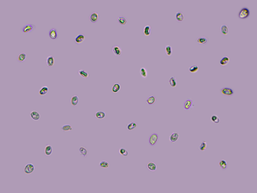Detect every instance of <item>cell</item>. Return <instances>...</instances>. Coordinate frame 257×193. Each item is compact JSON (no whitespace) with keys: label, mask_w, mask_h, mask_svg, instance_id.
<instances>
[{"label":"cell","mask_w":257,"mask_h":193,"mask_svg":"<svg viewBox=\"0 0 257 193\" xmlns=\"http://www.w3.org/2000/svg\"><path fill=\"white\" fill-rule=\"evenodd\" d=\"M121 86L118 83H115L113 86L112 88V91L113 92L116 93L119 92L120 90Z\"/></svg>","instance_id":"obj_28"},{"label":"cell","mask_w":257,"mask_h":193,"mask_svg":"<svg viewBox=\"0 0 257 193\" xmlns=\"http://www.w3.org/2000/svg\"><path fill=\"white\" fill-rule=\"evenodd\" d=\"M156 99L155 96H150L146 100V102L148 105H153L156 102Z\"/></svg>","instance_id":"obj_31"},{"label":"cell","mask_w":257,"mask_h":193,"mask_svg":"<svg viewBox=\"0 0 257 193\" xmlns=\"http://www.w3.org/2000/svg\"><path fill=\"white\" fill-rule=\"evenodd\" d=\"M165 51L167 56H170L172 55V49L171 46L168 45L166 46L165 48Z\"/></svg>","instance_id":"obj_38"},{"label":"cell","mask_w":257,"mask_h":193,"mask_svg":"<svg viewBox=\"0 0 257 193\" xmlns=\"http://www.w3.org/2000/svg\"><path fill=\"white\" fill-rule=\"evenodd\" d=\"M79 101L78 96L76 95L72 96L71 100V105L73 106H76L77 105Z\"/></svg>","instance_id":"obj_20"},{"label":"cell","mask_w":257,"mask_h":193,"mask_svg":"<svg viewBox=\"0 0 257 193\" xmlns=\"http://www.w3.org/2000/svg\"><path fill=\"white\" fill-rule=\"evenodd\" d=\"M61 130L64 132L71 131L73 130L72 126L70 124H66L63 125L61 128Z\"/></svg>","instance_id":"obj_33"},{"label":"cell","mask_w":257,"mask_h":193,"mask_svg":"<svg viewBox=\"0 0 257 193\" xmlns=\"http://www.w3.org/2000/svg\"><path fill=\"white\" fill-rule=\"evenodd\" d=\"M79 151L80 155L83 156L84 158H86L88 155V151L86 148L84 147H81L79 149Z\"/></svg>","instance_id":"obj_16"},{"label":"cell","mask_w":257,"mask_h":193,"mask_svg":"<svg viewBox=\"0 0 257 193\" xmlns=\"http://www.w3.org/2000/svg\"><path fill=\"white\" fill-rule=\"evenodd\" d=\"M137 126L136 123L131 122L128 123L127 125V129L130 131L133 130L136 128Z\"/></svg>","instance_id":"obj_30"},{"label":"cell","mask_w":257,"mask_h":193,"mask_svg":"<svg viewBox=\"0 0 257 193\" xmlns=\"http://www.w3.org/2000/svg\"><path fill=\"white\" fill-rule=\"evenodd\" d=\"M99 166L101 167L106 168L109 167V163L107 161L103 160L99 162Z\"/></svg>","instance_id":"obj_35"},{"label":"cell","mask_w":257,"mask_h":193,"mask_svg":"<svg viewBox=\"0 0 257 193\" xmlns=\"http://www.w3.org/2000/svg\"><path fill=\"white\" fill-rule=\"evenodd\" d=\"M159 136L156 133H152L149 136V142L150 145L154 146L156 145L158 141Z\"/></svg>","instance_id":"obj_5"},{"label":"cell","mask_w":257,"mask_h":193,"mask_svg":"<svg viewBox=\"0 0 257 193\" xmlns=\"http://www.w3.org/2000/svg\"><path fill=\"white\" fill-rule=\"evenodd\" d=\"M175 16L176 20L179 22L182 21L184 19V15L180 11H178L176 12Z\"/></svg>","instance_id":"obj_23"},{"label":"cell","mask_w":257,"mask_h":193,"mask_svg":"<svg viewBox=\"0 0 257 193\" xmlns=\"http://www.w3.org/2000/svg\"><path fill=\"white\" fill-rule=\"evenodd\" d=\"M53 151L52 147L49 144L46 145L44 149L45 155L47 156H50L52 154Z\"/></svg>","instance_id":"obj_12"},{"label":"cell","mask_w":257,"mask_h":193,"mask_svg":"<svg viewBox=\"0 0 257 193\" xmlns=\"http://www.w3.org/2000/svg\"><path fill=\"white\" fill-rule=\"evenodd\" d=\"M207 147V143L203 141L201 143L199 147V150L202 151H205L206 150Z\"/></svg>","instance_id":"obj_34"},{"label":"cell","mask_w":257,"mask_h":193,"mask_svg":"<svg viewBox=\"0 0 257 193\" xmlns=\"http://www.w3.org/2000/svg\"><path fill=\"white\" fill-rule=\"evenodd\" d=\"M117 20L118 23L121 25H125L127 23V21L126 19L123 16L119 17L117 18Z\"/></svg>","instance_id":"obj_40"},{"label":"cell","mask_w":257,"mask_h":193,"mask_svg":"<svg viewBox=\"0 0 257 193\" xmlns=\"http://www.w3.org/2000/svg\"><path fill=\"white\" fill-rule=\"evenodd\" d=\"M220 92L223 95L228 96H231L234 94L233 89L229 87H224L221 88Z\"/></svg>","instance_id":"obj_2"},{"label":"cell","mask_w":257,"mask_h":193,"mask_svg":"<svg viewBox=\"0 0 257 193\" xmlns=\"http://www.w3.org/2000/svg\"><path fill=\"white\" fill-rule=\"evenodd\" d=\"M144 34L147 36L149 35L151 33V27L149 25H146L144 26L143 29Z\"/></svg>","instance_id":"obj_22"},{"label":"cell","mask_w":257,"mask_h":193,"mask_svg":"<svg viewBox=\"0 0 257 193\" xmlns=\"http://www.w3.org/2000/svg\"><path fill=\"white\" fill-rule=\"evenodd\" d=\"M49 35L51 39H56L58 36L57 29L55 28H51L49 31Z\"/></svg>","instance_id":"obj_7"},{"label":"cell","mask_w":257,"mask_h":193,"mask_svg":"<svg viewBox=\"0 0 257 193\" xmlns=\"http://www.w3.org/2000/svg\"><path fill=\"white\" fill-rule=\"evenodd\" d=\"M30 116L33 120L35 121L39 120L40 117L39 113L35 111H33L31 113Z\"/></svg>","instance_id":"obj_14"},{"label":"cell","mask_w":257,"mask_h":193,"mask_svg":"<svg viewBox=\"0 0 257 193\" xmlns=\"http://www.w3.org/2000/svg\"><path fill=\"white\" fill-rule=\"evenodd\" d=\"M46 62L47 65L49 67L53 66L55 63V59L54 57L52 55L48 56L47 58Z\"/></svg>","instance_id":"obj_11"},{"label":"cell","mask_w":257,"mask_h":193,"mask_svg":"<svg viewBox=\"0 0 257 193\" xmlns=\"http://www.w3.org/2000/svg\"><path fill=\"white\" fill-rule=\"evenodd\" d=\"M179 137L178 133L176 132H173L170 136V141L171 143L175 142L178 140Z\"/></svg>","instance_id":"obj_10"},{"label":"cell","mask_w":257,"mask_h":193,"mask_svg":"<svg viewBox=\"0 0 257 193\" xmlns=\"http://www.w3.org/2000/svg\"><path fill=\"white\" fill-rule=\"evenodd\" d=\"M99 17V14L96 12H93L91 15L90 17V20L93 23L96 22L98 20Z\"/></svg>","instance_id":"obj_21"},{"label":"cell","mask_w":257,"mask_h":193,"mask_svg":"<svg viewBox=\"0 0 257 193\" xmlns=\"http://www.w3.org/2000/svg\"><path fill=\"white\" fill-rule=\"evenodd\" d=\"M26 55L24 53H20L18 56L17 60L20 62H24L26 58Z\"/></svg>","instance_id":"obj_27"},{"label":"cell","mask_w":257,"mask_h":193,"mask_svg":"<svg viewBox=\"0 0 257 193\" xmlns=\"http://www.w3.org/2000/svg\"><path fill=\"white\" fill-rule=\"evenodd\" d=\"M36 26L33 24H27L21 28V30L24 33H31L35 29Z\"/></svg>","instance_id":"obj_3"},{"label":"cell","mask_w":257,"mask_h":193,"mask_svg":"<svg viewBox=\"0 0 257 193\" xmlns=\"http://www.w3.org/2000/svg\"><path fill=\"white\" fill-rule=\"evenodd\" d=\"M221 33L224 35H226L228 34L229 29L228 26L224 24L222 25L220 28Z\"/></svg>","instance_id":"obj_24"},{"label":"cell","mask_w":257,"mask_h":193,"mask_svg":"<svg viewBox=\"0 0 257 193\" xmlns=\"http://www.w3.org/2000/svg\"><path fill=\"white\" fill-rule=\"evenodd\" d=\"M112 50L114 54L116 56H120L122 53V50L121 47L118 45H115L112 48Z\"/></svg>","instance_id":"obj_8"},{"label":"cell","mask_w":257,"mask_h":193,"mask_svg":"<svg viewBox=\"0 0 257 193\" xmlns=\"http://www.w3.org/2000/svg\"><path fill=\"white\" fill-rule=\"evenodd\" d=\"M194 106V103L191 99H188L183 104V108L186 111H189L193 109Z\"/></svg>","instance_id":"obj_4"},{"label":"cell","mask_w":257,"mask_h":193,"mask_svg":"<svg viewBox=\"0 0 257 193\" xmlns=\"http://www.w3.org/2000/svg\"><path fill=\"white\" fill-rule=\"evenodd\" d=\"M106 114L105 112L102 111H98L95 113V116L97 118L99 119H103L106 116Z\"/></svg>","instance_id":"obj_26"},{"label":"cell","mask_w":257,"mask_h":193,"mask_svg":"<svg viewBox=\"0 0 257 193\" xmlns=\"http://www.w3.org/2000/svg\"><path fill=\"white\" fill-rule=\"evenodd\" d=\"M49 90V88L47 86H43L40 89L39 92V94L41 96L45 95L48 93Z\"/></svg>","instance_id":"obj_19"},{"label":"cell","mask_w":257,"mask_h":193,"mask_svg":"<svg viewBox=\"0 0 257 193\" xmlns=\"http://www.w3.org/2000/svg\"><path fill=\"white\" fill-rule=\"evenodd\" d=\"M140 73L141 76L144 78H145L147 77L148 73L146 69L144 68H141L140 70Z\"/></svg>","instance_id":"obj_37"},{"label":"cell","mask_w":257,"mask_h":193,"mask_svg":"<svg viewBox=\"0 0 257 193\" xmlns=\"http://www.w3.org/2000/svg\"><path fill=\"white\" fill-rule=\"evenodd\" d=\"M218 165L223 170H225L227 167V162L223 159L219 161Z\"/></svg>","instance_id":"obj_25"},{"label":"cell","mask_w":257,"mask_h":193,"mask_svg":"<svg viewBox=\"0 0 257 193\" xmlns=\"http://www.w3.org/2000/svg\"><path fill=\"white\" fill-rule=\"evenodd\" d=\"M147 168L150 171L155 172L157 169V166L155 163L150 162L148 163L146 165Z\"/></svg>","instance_id":"obj_13"},{"label":"cell","mask_w":257,"mask_h":193,"mask_svg":"<svg viewBox=\"0 0 257 193\" xmlns=\"http://www.w3.org/2000/svg\"><path fill=\"white\" fill-rule=\"evenodd\" d=\"M208 40V38L207 37L202 36L199 37L197 39V42L199 44H204L207 43Z\"/></svg>","instance_id":"obj_18"},{"label":"cell","mask_w":257,"mask_h":193,"mask_svg":"<svg viewBox=\"0 0 257 193\" xmlns=\"http://www.w3.org/2000/svg\"><path fill=\"white\" fill-rule=\"evenodd\" d=\"M230 61V59L227 56L223 57L220 61V65L222 66H225L228 64Z\"/></svg>","instance_id":"obj_17"},{"label":"cell","mask_w":257,"mask_h":193,"mask_svg":"<svg viewBox=\"0 0 257 193\" xmlns=\"http://www.w3.org/2000/svg\"><path fill=\"white\" fill-rule=\"evenodd\" d=\"M169 83L170 86L173 88L176 87L177 84V80L174 77H172L169 80Z\"/></svg>","instance_id":"obj_29"},{"label":"cell","mask_w":257,"mask_h":193,"mask_svg":"<svg viewBox=\"0 0 257 193\" xmlns=\"http://www.w3.org/2000/svg\"><path fill=\"white\" fill-rule=\"evenodd\" d=\"M78 73L80 76L85 79L88 78L90 76L89 73L84 70H80L78 71Z\"/></svg>","instance_id":"obj_15"},{"label":"cell","mask_w":257,"mask_h":193,"mask_svg":"<svg viewBox=\"0 0 257 193\" xmlns=\"http://www.w3.org/2000/svg\"><path fill=\"white\" fill-rule=\"evenodd\" d=\"M250 14V11L247 7H244L240 10L238 14V17L240 19H244L248 18Z\"/></svg>","instance_id":"obj_1"},{"label":"cell","mask_w":257,"mask_h":193,"mask_svg":"<svg viewBox=\"0 0 257 193\" xmlns=\"http://www.w3.org/2000/svg\"><path fill=\"white\" fill-rule=\"evenodd\" d=\"M34 169L35 167L34 165L31 163H29L25 166L24 172L26 174H30L34 172Z\"/></svg>","instance_id":"obj_6"},{"label":"cell","mask_w":257,"mask_h":193,"mask_svg":"<svg viewBox=\"0 0 257 193\" xmlns=\"http://www.w3.org/2000/svg\"><path fill=\"white\" fill-rule=\"evenodd\" d=\"M199 68L198 66L196 65H192L190 67L189 69V71L192 73H195L199 71Z\"/></svg>","instance_id":"obj_36"},{"label":"cell","mask_w":257,"mask_h":193,"mask_svg":"<svg viewBox=\"0 0 257 193\" xmlns=\"http://www.w3.org/2000/svg\"><path fill=\"white\" fill-rule=\"evenodd\" d=\"M85 39V36L83 34H79L75 36V41L77 44H80L84 41Z\"/></svg>","instance_id":"obj_9"},{"label":"cell","mask_w":257,"mask_h":193,"mask_svg":"<svg viewBox=\"0 0 257 193\" xmlns=\"http://www.w3.org/2000/svg\"><path fill=\"white\" fill-rule=\"evenodd\" d=\"M119 152L121 155L125 157L128 156L129 155V153L127 150L123 148H120L119 150Z\"/></svg>","instance_id":"obj_32"},{"label":"cell","mask_w":257,"mask_h":193,"mask_svg":"<svg viewBox=\"0 0 257 193\" xmlns=\"http://www.w3.org/2000/svg\"><path fill=\"white\" fill-rule=\"evenodd\" d=\"M211 121L214 123L218 124L220 122V120L218 117L216 115H213L211 117Z\"/></svg>","instance_id":"obj_39"}]
</instances>
